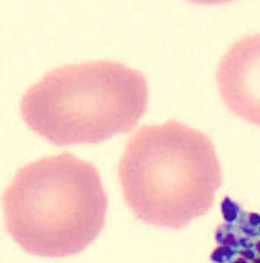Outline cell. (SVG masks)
<instances>
[{
    "mask_svg": "<svg viewBox=\"0 0 260 263\" xmlns=\"http://www.w3.org/2000/svg\"><path fill=\"white\" fill-rule=\"evenodd\" d=\"M118 178L138 219L178 230L210 211L222 170L208 135L169 121L144 125L129 138Z\"/></svg>",
    "mask_w": 260,
    "mask_h": 263,
    "instance_id": "1",
    "label": "cell"
},
{
    "mask_svg": "<svg viewBox=\"0 0 260 263\" xmlns=\"http://www.w3.org/2000/svg\"><path fill=\"white\" fill-rule=\"evenodd\" d=\"M142 71L111 60L55 68L29 87L20 102L25 123L58 146L96 144L137 125L146 111Z\"/></svg>",
    "mask_w": 260,
    "mask_h": 263,
    "instance_id": "3",
    "label": "cell"
},
{
    "mask_svg": "<svg viewBox=\"0 0 260 263\" xmlns=\"http://www.w3.org/2000/svg\"><path fill=\"white\" fill-rule=\"evenodd\" d=\"M221 213L211 263H260V214L228 196L221 202Z\"/></svg>",
    "mask_w": 260,
    "mask_h": 263,
    "instance_id": "5",
    "label": "cell"
},
{
    "mask_svg": "<svg viewBox=\"0 0 260 263\" xmlns=\"http://www.w3.org/2000/svg\"><path fill=\"white\" fill-rule=\"evenodd\" d=\"M216 80L222 100L234 115L260 125V33L234 42L221 59Z\"/></svg>",
    "mask_w": 260,
    "mask_h": 263,
    "instance_id": "4",
    "label": "cell"
},
{
    "mask_svg": "<svg viewBox=\"0 0 260 263\" xmlns=\"http://www.w3.org/2000/svg\"><path fill=\"white\" fill-rule=\"evenodd\" d=\"M7 231L25 252L76 255L105 226L108 197L95 165L69 152L24 165L3 196Z\"/></svg>",
    "mask_w": 260,
    "mask_h": 263,
    "instance_id": "2",
    "label": "cell"
}]
</instances>
